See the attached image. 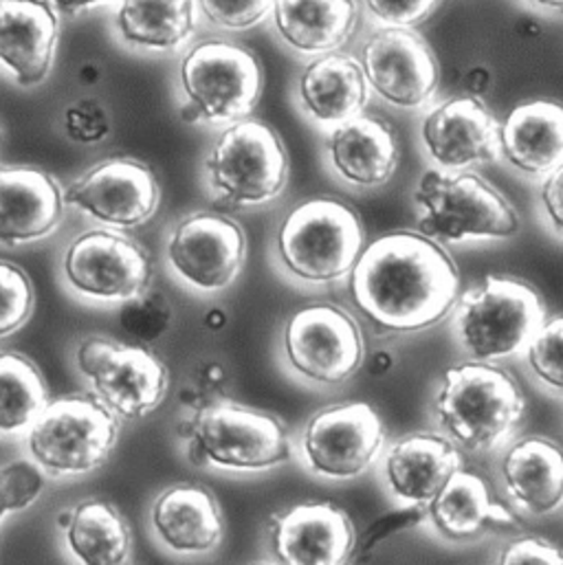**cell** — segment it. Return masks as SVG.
Instances as JSON below:
<instances>
[{
	"label": "cell",
	"instance_id": "cell-16",
	"mask_svg": "<svg viewBox=\"0 0 563 565\" xmlns=\"http://www.w3.org/2000/svg\"><path fill=\"white\" fill-rule=\"evenodd\" d=\"M161 190L155 172L128 157L93 166L64 190L66 205L108 230H135L148 223L159 207Z\"/></svg>",
	"mask_w": 563,
	"mask_h": 565
},
{
	"label": "cell",
	"instance_id": "cell-4",
	"mask_svg": "<svg viewBox=\"0 0 563 565\" xmlns=\"http://www.w3.org/2000/svg\"><path fill=\"white\" fill-rule=\"evenodd\" d=\"M418 234L440 243L509 241L520 232L516 207L476 172L427 170L414 192Z\"/></svg>",
	"mask_w": 563,
	"mask_h": 565
},
{
	"label": "cell",
	"instance_id": "cell-13",
	"mask_svg": "<svg viewBox=\"0 0 563 565\" xmlns=\"http://www.w3.org/2000/svg\"><path fill=\"white\" fill-rule=\"evenodd\" d=\"M62 276L79 297L126 303L148 292L152 260L148 252L117 230H91L71 241L62 258Z\"/></svg>",
	"mask_w": 563,
	"mask_h": 565
},
{
	"label": "cell",
	"instance_id": "cell-20",
	"mask_svg": "<svg viewBox=\"0 0 563 565\" xmlns=\"http://www.w3.org/2000/svg\"><path fill=\"white\" fill-rule=\"evenodd\" d=\"M60 20L42 0H0V66L15 84H42L53 66Z\"/></svg>",
	"mask_w": 563,
	"mask_h": 565
},
{
	"label": "cell",
	"instance_id": "cell-15",
	"mask_svg": "<svg viewBox=\"0 0 563 565\" xmlns=\"http://www.w3.org/2000/svg\"><path fill=\"white\" fill-rule=\"evenodd\" d=\"M166 256L177 278L194 290L221 292L245 267L247 236L230 216L199 212L174 225Z\"/></svg>",
	"mask_w": 563,
	"mask_h": 565
},
{
	"label": "cell",
	"instance_id": "cell-12",
	"mask_svg": "<svg viewBox=\"0 0 563 565\" xmlns=\"http://www.w3.org/2000/svg\"><path fill=\"white\" fill-rule=\"evenodd\" d=\"M385 447V429L368 403L330 405L304 425L299 449L306 469L330 482L363 476Z\"/></svg>",
	"mask_w": 563,
	"mask_h": 565
},
{
	"label": "cell",
	"instance_id": "cell-35",
	"mask_svg": "<svg viewBox=\"0 0 563 565\" xmlns=\"http://www.w3.org/2000/svg\"><path fill=\"white\" fill-rule=\"evenodd\" d=\"M170 317V303L155 292H144L141 297L126 301L119 312L121 328L144 343L159 339L168 330Z\"/></svg>",
	"mask_w": 563,
	"mask_h": 565
},
{
	"label": "cell",
	"instance_id": "cell-43",
	"mask_svg": "<svg viewBox=\"0 0 563 565\" xmlns=\"http://www.w3.org/2000/svg\"><path fill=\"white\" fill-rule=\"evenodd\" d=\"M524 4L538 9V11H546V13H560L563 15V0H522Z\"/></svg>",
	"mask_w": 563,
	"mask_h": 565
},
{
	"label": "cell",
	"instance_id": "cell-2",
	"mask_svg": "<svg viewBox=\"0 0 563 565\" xmlns=\"http://www.w3.org/2000/svg\"><path fill=\"white\" fill-rule=\"evenodd\" d=\"M527 409L518 381L502 367L469 361L443 374L434 418L445 436L474 454L502 447Z\"/></svg>",
	"mask_w": 563,
	"mask_h": 565
},
{
	"label": "cell",
	"instance_id": "cell-7",
	"mask_svg": "<svg viewBox=\"0 0 563 565\" xmlns=\"http://www.w3.org/2000/svg\"><path fill=\"white\" fill-rule=\"evenodd\" d=\"M544 321L546 308L535 288L509 278H485L454 308L460 348L485 363L524 352Z\"/></svg>",
	"mask_w": 563,
	"mask_h": 565
},
{
	"label": "cell",
	"instance_id": "cell-21",
	"mask_svg": "<svg viewBox=\"0 0 563 565\" xmlns=\"http://www.w3.org/2000/svg\"><path fill=\"white\" fill-rule=\"evenodd\" d=\"M463 469V456L447 436L410 434L390 445L383 458L387 491L403 507H423Z\"/></svg>",
	"mask_w": 563,
	"mask_h": 565
},
{
	"label": "cell",
	"instance_id": "cell-28",
	"mask_svg": "<svg viewBox=\"0 0 563 565\" xmlns=\"http://www.w3.org/2000/svg\"><path fill=\"white\" fill-rule=\"evenodd\" d=\"M274 26L282 42L306 57L337 53L359 22L357 0H276Z\"/></svg>",
	"mask_w": 563,
	"mask_h": 565
},
{
	"label": "cell",
	"instance_id": "cell-44",
	"mask_svg": "<svg viewBox=\"0 0 563 565\" xmlns=\"http://www.w3.org/2000/svg\"><path fill=\"white\" fill-rule=\"evenodd\" d=\"M392 367V356L387 354V352H381V354H376L374 359H372V372L374 374H383V372H387Z\"/></svg>",
	"mask_w": 563,
	"mask_h": 565
},
{
	"label": "cell",
	"instance_id": "cell-41",
	"mask_svg": "<svg viewBox=\"0 0 563 565\" xmlns=\"http://www.w3.org/2000/svg\"><path fill=\"white\" fill-rule=\"evenodd\" d=\"M540 205L549 227L563 238V166L542 181Z\"/></svg>",
	"mask_w": 563,
	"mask_h": 565
},
{
	"label": "cell",
	"instance_id": "cell-22",
	"mask_svg": "<svg viewBox=\"0 0 563 565\" xmlns=\"http://www.w3.org/2000/svg\"><path fill=\"white\" fill-rule=\"evenodd\" d=\"M326 159L346 185L374 190L385 185L399 168V139L383 119L359 115L328 130Z\"/></svg>",
	"mask_w": 563,
	"mask_h": 565
},
{
	"label": "cell",
	"instance_id": "cell-26",
	"mask_svg": "<svg viewBox=\"0 0 563 565\" xmlns=\"http://www.w3.org/2000/svg\"><path fill=\"white\" fill-rule=\"evenodd\" d=\"M427 522L443 540L465 544L498 526H513L516 518L493 500L489 484L478 473L458 469L427 504Z\"/></svg>",
	"mask_w": 563,
	"mask_h": 565
},
{
	"label": "cell",
	"instance_id": "cell-5",
	"mask_svg": "<svg viewBox=\"0 0 563 565\" xmlns=\"http://www.w3.org/2000/svg\"><path fill=\"white\" fill-rule=\"evenodd\" d=\"M363 249L359 216L334 199H310L295 205L276 236L282 269L299 282L317 286L348 278Z\"/></svg>",
	"mask_w": 563,
	"mask_h": 565
},
{
	"label": "cell",
	"instance_id": "cell-24",
	"mask_svg": "<svg viewBox=\"0 0 563 565\" xmlns=\"http://www.w3.org/2000/svg\"><path fill=\"white\" fill-rule=\"evenodd\" d=\"M155 537L172 553L205 555L223 540V515L214 493L201 484H174L152 504Z\"/></svg>",
	"mask_w": 563,
	"mask_h": 565
},
{
	"label": "cell",
	"instance_id": "cell-1",
	"mask_svg": "<svg viewBox=\"0 0 563 565\" xmlns=\"http://www.w3.org/2000/svg\"><path fill=\"white\" fill-rule=\"evenodd\" d=\"M350 297L376 330L423 332L454 312L460 274L440 243L418 232H394L361 252Z\"/></svg>",
	"mask_w": 563,
	"mask_h": 565
},
{
	"label": "cell",
	"instance_id": "cell-39",
	"mask_svg": "<svg viewBox=\"0 0 563 565\" xmlns=\"http://www.w3.org/2000/svg\"><path fill=\"white\" fill-rule=\"evenodd\" d=\"M496 565H563V551L540 535H527L509 542Z\"/></svg>",
	"mask_w": 563,
	"mask_h": 565
},
{
	"label": "cell",
	"instance_id": "cell-33",
	"mask_svg": "<svg viewBox=\"0 0 563 565\" xmlns=\"http://www.w3.org/2000/svg\"><path fill=\"white\" fill-rule=\"evenodd\" d=\"M33 284L13 263L0 260V339L18 332L33 312Z\"/></svg>",
	"mask_w": 563,
	"mask_h": 565
},
{
	"label": "cell",
	"instance_id": "cell-40",
	"mask_svg": "<svg viewBox=\"0 0 563 565\" xmlns=\"http://www.w3.org/2000/svg\"><path fill=\"white\" fill-rule=\"evenodd\" d=\"M427 520V509L423 507H403L401 511H394L390 515H383L379 518L363 535V542H361V555H368L372 553L381 542L390 540L392 535L396 533H403V531H410L418 524H423Z\"/></svg>",
	"mask_w": 563,
	"mask_h": 565
},
{
	"label": "cell",
	"instance_id": "cell-3",
	"mask_svg": "<svg viewBox=\"0 0 563 565\" xmlns=\"http://www.w3.org/2000/svg\"><path fill=\"white\" fill-rule=\"evenodd\" d=\"M185 456L194 467L261 473L293 458V443L278 416L219 401L201 405L179 425Z\"/></svg>",
	"mask_w": 563,
	"mask_h": 565
},
{
	"label": "cell",
	"instance_id": "cell-42",
	"mask_svg": "<svg viewBox=\"0 0 563 565\" xmlns=\"http://www.w3.org/2000/svg\"><path fill=\"white\" fill-rule=\"evenodd\" d=\"M46 2L49 7L55 9V13H62V15H77V13H84L97 4H104L108 0H42Z\"/></svg>",
	"mask_w": 563,
	"mask_h": 565
},
{
	"label": "cell",
	"instance_id": "cell-23",
	"mask_svg": "<svg viewBox=\"0 0 563 565\" xmlns=\"http://www.w3.org/2000/svg\"><path fill=\"white\" fill-rule=\"evenodd\" d=\"M370 86L359 60L346 53L312 57L297 79V106L319 128L332 130L363 115Z\"/></svg>",
	"mask_w": 563,
	"mask_h": 565
},
{
	"label": "cell",
	"instance_id": "cell-19",
	"mask_svg": "<svg viewBox=\"0 0 563 565\" xmlns=\"http://www.w3.org/2000/svg\"><path fill=\"white\" fill-rule=\"evenodd\" d=\"M64 192L38 168L0 166V245L20 247L51 236L64 216Z\"/></svg>",
	"mask_w": 563,
	"mask_h": 565
},
{
	"label": "cell",
	"instance_id": "cell-9",
	"mask_svg": "<svg viewBox=\"0 0 563 565\" xmlns=\"http://www.w3.org/2000/svg\"><path fill=\"white\" fill-rule=\"evenodd\" d=\"M205 172L216 199L236 207H261L278 199L288 181V154L278 132L243 119L216 139Z\"/></svg>",
	"mask_w": 563,
	"mask_h": 565
},
{
	"label": "cell",
	"instance_id": "cell-14",
	"mask_svg": "<svg viewBox=\"0 0 563 565\" xmlns=\"http://www.w3.org/2000/svg\"><path fill=\"white\" fill-rule=\"evenodd\" d=\"M359 64L370 90L394 108L421 110L436 97L438 60L414 29L379 26L363 40Z\"/></svg>",
	"mask_w": 563,
	"mask_h": 565
},
{
	"label": "cell",
	"instance_id": "cell-38",
	"mask_svg": "<svg viewBox=\"0 0 563 565\" xmlns=\"http://www.w3.org/2000/svg\"><path fill=\"white\" fill-rule=\"evenodd\" d=\"M108 130V115L97 99H77L64 110V132L77 143H97Z\"/></svg>",
	"mask_w": 563,
	"mask_h": 565
},
{
	"label": "cell",
	"instance_id": "cell-32",
	"mask_svg": "<svg viewBox=\"0 0 563 565\" xmlns=\"http://www.w3.org/2000/svg\"><path fill=\"white\" fill-rule=\"evenodd\" d=\"M524 354L533 376L549 392L563 396V315L544 321Z\"/></svg>",
	"mask_w": 563,
	"mask_h": 565
},
{
	"label": "cell",
	"instance_id": "cell-18",
	"mask_svg": "<svg viewBox=\"0 0 563 565\" xmlns=\"http://www.w3.org/2000/svg\"><path fill=\"white\" fill-rule=\"evenodd\" d=\"M269 548L276 565H346L357 548L354 524L330 502H306L274 515Z\"/></svg>",
	"mask_w": 563,
	"mask_h": 565
},
{
	"label": "cell",
	"instance_id": "cell-37",
	"mask_svg": "<svg viewBox=\"0 0 563 565\" xmlns=\"http://www.w3.org/2000/svg\"><path fill=\"white\" fill-rule=\"evenodd\" d=\"M368 13L381 26L414 29L427 22L443 0H363Z\"/></svg>",
	"mask_w": 563,
	"mask_h": 565
},
{
	"label": "cell",
	"instance_id": "cell-29",
	"mask_svg": "<svg viewBox=\"0 0 563 565\" xmlns=\"http://www.w3.org/2000/svg\"><path fill=\"white\" fill-rule=\"evenodd\" d=\"M64 544L79 565H130L132 533L124 515L106 500L88 498L57 515Z\"/></svg>",
	"mask_w": 563,
	"mask_h": 565
},
{
	"label": "cell",
	"instance_id": "cell-10",
	"mask_svg": "<svg viewBox=\"0 0 563 565\" xmlns=\"http://www.w3.org/2000/svg\"><path fill=\"white\" fill-rule=\"evenodd\" d=\"M75 363L93 396L124 420L148 416L170 390L168 365L144 345L88 337L77 345Z\"/></svg>",
	"mask_w": 563,
	"mask_h": 565
},
{
	"label": "cell",
	"instance_id": "cell-8",
	"mask_svg": "<svg viewBox=\"0 0 563 565\" xmlns=\"http://www.w3.org/2000/svg\"><path fill=\"white\" fill-rule=\"evenodd\" d=\"M117 416L95 396L71 394L44 407L29 429L26 449L38 469L53 478L99 469L117 445Z\"/></svg>",
	"mask_w": 563,
	"mask_h": 565
},
{
	"label": "cell",
	"instance_id": "cell-6",
	"mask_svg": "<svg viewBox=\"0 0 563 565\" xmlns=\"http://www.w3.org/2000/svg\"><path fill=\"white\" fill-rule=\"evenodd\" d=\"M179 82L185 97L181 110L190 124L232 126L256 110L265 75L258 57L236 42L203 40L181 60Z\"/></svg>",
	"mask_w": 563,
	"mask_h": 565
},
{
	"label": "cell",
	"instance_id": "cell-46",
	"mask_svg": "<svg viewBox=\"0 0 563 565\" xmlns=\"http://www.w3.org/2000/svg\"><path fill=\"white\" fill-rule=\"evenodd\" d=\"M252 565H272V564H252Z\"/></svg>",
	"mask_w": 563,
	"mask_h": 565
},
{
	"label": "cell",
	"instance_id": "cell-34",
	"mask_svg": "<svg viewBox=\"0 0 563 565\" xmlns=\"http://www.w3.org/2000/svg\"><path fill=\"white\" fill-rule=\"evenodd\" d=\"M44 489L40 469L26 460H15L0 467V522L18 511L35 504Z\"/></svg>",
	"mask_w": 563,
	"mask_h": 565
},
{
	"label": "cell",
	"instance_id": "cell-11",
	"mask_svg": "<svg viewBox=\"0 0 563 565\" xmlns=\"http://www.w3.org/2000/svg\"><path fill=\"white\" fill-rule=\"evenodd\" d=\"M282 352L286 365L304 381L334 387L350 381L365 359L357 319L337 303H308L284 323Z\"/></svg>",
	"mask_w": 563,
	"mask_h": 565
},
{
	"label": "cell",
	"instance_id": "cell-25",
	"mask_svg": "<svg viewBox=\"0 0 563 565\" xmlns=\"http://www.w3.org/2000/svg\"><path fill=\"white\" fill-rule=\"evenodd\" d=\"M500 157L520 174L544 181L563 166V106L535 99L500 124Z\"/></svg>",
	"mask_w": 563,
	"mask_h": 565
},
{
	"label": "cell",
	"instance_id": "cell-31",
	"mask_svg": "<svg viewBox=\"0 0 563 565\" xmlns=\"http://www.w3.org/2000/svg\"><path fill=\"white\" fill-rule=\"evenodd\" d=\"M46 405V387L35 363L15 352H0V434L31 429Z\"/></svg>",
	"mask_w": 563,
	"mask_h": 565
},
{
	"label": "cell",
	"instance_id": "cell-30",
	"mask_svg": "<svg viewBox=\"0 0 563 565\" xmlns=\"http://www.w3.org/2000/svg\"><path fill=\"white\" fill-rule=\"evenodd\" d=\"M117 38L146 53H177L196 29V0H119Z\"/></svg>",
	"mask_w": 563,
	"mask_h": 565
},
{
	"label": "cell",
	"instance_id": "cell-27",
	"mask_svg": "<svg viewBox=\"0 0 563 565\" xmlns=\"http://www.w3.org/2000/svg\"><path fill=\"white\" fill-rule=\"evenodd\" d=\"M509 498L529 515L546 518L563 507V449L542 436L513 443L500 465Z\"/></svg>",
	"mask_w": 563,
	"mask_h": 565
},
{
	"label": "cell",
	"instance_id": "cell-17",
	"mask_svg": "<svg viewBox=\"0 0 563 565\" xmlns=\"http://www.w3.org/2000/svg\"><path fill=\"white\" fill-rule=\"evenodd\" d=\"M427 159L443 172H471L500 159V121L474 95L436 104L421 124Z\"/></svg>",
	"mask_w": 563,
	"mask_h": 565
},
{
	"label": "cell",
	"instance_id": "cell-45",
	"mask_svg": "<svg viewBox=\"0 0 563 565\" xmlns=\"http://www.w3.org/2000/svg\"><path fill=\"white\" fill-rule=\"evenodd\" d=\"M0 141H2V130H0Z\"/></svg>",
	"mask_w": 563,
	"mask_h": 565
},
{
	"label": "cell",
	"instance_id": "cell-36",
	"mask_svg": "<svg viewBox=\"0 0 563 565\" xmlns=\"http://www.w3.org/2000/svg\"><path fill=\"white\" fill-rule=\"evenodd\" d=\"M205 20L227 31H245L274 13L276 0H196Z\"/></svg>",
	"mask_w": 563,
	"mask_h": 565
}]
</instances>
